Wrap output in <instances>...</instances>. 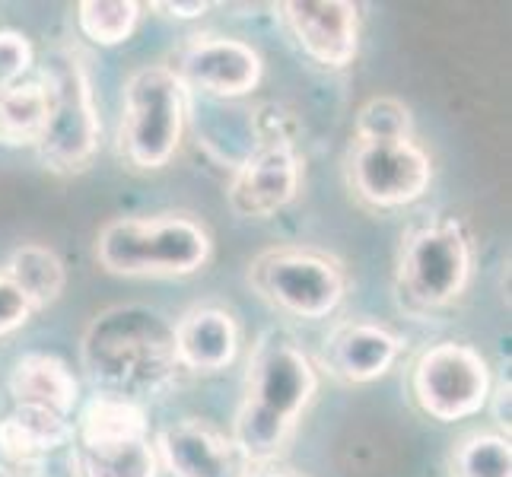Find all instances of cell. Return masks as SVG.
Listing matches in <instances>:
<instances>
[{"mask_svg":"<svg viewBox=\"0 0 512 477\" xmlns=\"http://www.w3.org/2000/svg\"><path fill=\"white\" fill-rule=\"evenodd\" d=\"M319 395V369L290 328H268L252 344L242 401L233 417L236 452L249 468L277 465Z\"/></svg>","mask_w":512,"mask_h":477,"instance_id":"obj_1","label":"cell"},{"mask_svg":"<svg viewBox=\"0 0 512 477\" xmlns=\"http://www.w3.org/2000/svg\"><path fill=\"white\" fill-rule=\"evenodd\" d=\"M80 369L96 395L147 408L179 392L172 322L150 306L118 303L90 318L80 334Z\"/></svg>","mask_w":512,"mask_h":477,"instance_id":"obj_2","label":"cell"},{"mask_svg":"<svg viewBox=\"0 0 512 477\" xmlns=\"http://www.w3.org/2000/svg\"><path fill=\"white\" fill-rule=\"evenodd\" d=\"M93 252L105 274L172 280L207 268L214 255V236L194 214L163 210V214L109 220L99 229Z\"/></svg>","mask_w":512,"mask_h":477,"instance_id":"obj_3","label":"cell"},{"mask_svg":"<svg viewBox=\"0 0 512 477\" xmlns=\"http://www.w3.org/2000/svg\"><path fill=\"white\" fill-rule=\"evenodd\" d=\"M48 90V121L35 144L39 163L55 175H80L93 166L102 144V121L90 70L80 51L55 48L39 70Z\"/></svg>","mask_w":512,"mask_h":477,"instance_id":"obj_4","label":"cell"},{"mask_svg":"<svg viewBox=\"0 0 512 477\" xmlns=\"http://www.w3.org/2000/svg\"><path fill=\"white\" fill-rule=\"evenodd\" d=\"M474 271L468 229L458 220H427L401 236L395 261L398 306L408 315L443 312L465 296Z\"/></svg>","mask_w":512,"mask_h":477,"instance_id":"obj_5","label":"cell"},{"mask_svg":"<svg viewBox=\"0 0 512 477\" xmlns=\"http://www.w3.org/2000/svg\"><path fill=\"white\" fill-rule=\"evenodd\" d=\"M70 468L74 477H160L147 408L93 395L74 417Z\"/></svg>","mask_w":512,"mask_h":477,"instance_id":"obj_6","label":"cell"},{"mask_svg":"<svg viewBox=\"0 0 512 477\" xmlns=\"http://www.w3.org/2000/svg\"><path fill=\"white\" fill-rule=\"evenodd\" d=\"M188 93L166 64L137 67L121 96L118 153L137 172H160L182 147Z\"/></svg>","mask_w":512,"mask_h":477,"instance_id":"obj_7","label":"cell"},{"mask_svg":"<svg viewBox=\"0 0 512 477\" xmlns=\"http://www.w3.org/2000/svg\"><path fill=\"white\" fill-rule=\"evenodd\" d=\"M245 280L261 303L303 322L334 315L350 287L344 261L309 245H274L258 252Z\"/></svg>","mask_w":512,"mask_h":477,"instance_id":"obj_8","label":"cell"},{"mask_svg":"<svg viewBox=\"0 0 512 477\" xmlns=\"http://www.w3.org/2000/svg\"><path fill=\"white\" fill-rule=\"evenodd\" d=\"M493 366L465 341L430 344L411 363V398L430 420L455 423L478 417L493 388Z\"/></svg>","mask_w":512,"mask_h":477,"instance_id":"obj_9","label":"cell"},{"mask_svg":"<svg viewBox=\"0 0 512 477\" xmlns=\"http://www.w3.org/2000/svg\"><path fill=\"white\" fill-rule=\"evenodd\" d=\"M433 185V159L417 140L363 144L347 150V188L366 210H404Z\"/></svg>","mask_w":512,"mask_h":477,"instance_id":"obj_10","label":"cell"},{"mask_svg":"<svg viewBox=\"0 0 512 477\" xmlns=\"http://www.w3.org/2000/svg\"><path fill=\"white\" fill-rule=\"evenodd\" d=\"M185 93H204L214 99H242L264 77V61L258 48L236 35L220 32H194L172 51L166 64Z\"/></svg>","mask_w":512,"mask_h":477,"instance_id":"obj_11","label":"cell"},{"mask_svg":"<svg viewBox=\"0 0 512 477\" xmlns=\"http://www.w3.org/2000/svg\"><path fill=\"white\" fill-rule=\"evenodd\" d=\"M303 185L296 144H258L242 156L226 188V204L239 220H271L290 207Z\"/></svg>","mask_w":512,"mask_h":477,"instance_id":"obj_12","label":"cell"},{"mask_svg":"<svg viewBox=\"0 0 512 477\" xmlns=\"http://www.w3.org/2000/svg\"><path fill=\"white\" fill-rule=\"evenodd\" d=\"M280 20L303 55L325 70H344L360 55V7L347 0H287Z\"/></svg>","mask_w":512,"mask_h":477,"instance_id":"obj_13","label":"cell"},{"mask_svg":"<svg viewBox=\"0 0 512 477\" xmlns=\"http://www.w3.org/2000/svg\"><path fill=\"white\" fill-rule=\"evenodd\" d=\"M404 338L373 318H341L319 350V366L344 385H369L395 369Z\"/></svg>","mask_w":512,"mask_h":477,"instance_id":"obj_14","label":"cell"},{"mask_svg":"<svg viewBox=\"0 0 512 477\" xmlns=\"http://www.w3.org/2000/svg\"><path fill=\"white\" fill-rule=\"evenodd\" d=\"M153 449L172 477H245L249 471L233 439L201 417L166 423L153 433Z\"/></svg>","mask_w":512,"mask_h":477,"instance_id":"obj_15","label":"cell"},{"mask_svg":"<svg viewBox=\"0 0 512 477\" xmlns=\"http://www.w3.org/2000/svg\"><path fill=\"white\" fill-rule=\"evenodd\" d=\"M172 341L182 373L214 376L236 363L242 347V328L233 309L220 303H198L175 318Z\"/></svg>","mask_w":512,"mask_h":477,"instance_id":"obj_16","label":"cell"},{"mask_svg":"<svg viewBox=\"0 0 512 477\" xmlns=\"http://www.w3.org/2000/svg\"><path fill=\"white\" fill-rule=\"evenodd\" d=\"M7 392L13 404L45 408L61 417H74L80 408V379L55 353L32 350L16 357L7 376Z\"/></svg>","mask_w":512,"mask_h":477,"instance_id":"obj_17","label":"cell"},{"mask_svg":"<svg viewBox=\"0 0 512 477\" xmlns=\"http://www.w3.org/2000/svg\"><path fill=\"white\" fill-rule=\"evenodd\" d=\"M70 439H74V417L29 408V404H13L0 417V462L42 468L51 452L70 446Z\"/></svg>","mask_w":512,"mask_h":477,"instance_id":"obj_18","label":"cell"},{"mask_svg":"<svg viewBox=\"0 0 512 477\" xmlns=\"http://www.w3.org/2000/svg\"><path fill=\"white\" fill-rule=\"evenodd\" d=\"M4 271L10 284L26 296L32 312L55 306L67 290V268L61 255L45 242H23L7 255Z\"/></svg>","mask_w":512,"mask_h":477,"instance_id":"obj_19","label":"cell"},{"mask_svg":"<svg viewBox=\"0 0 512 477\" xmlns=\"http://www.w3.org/2000/svg\"><path fill=\"white\" fill-rule=\"evenodd\" d=\"M48 121V90L39 77L0 90V144L35 147Z\"/></svg>","mask_w":512,"mask_h":477,"instance_id":"obj_20","label":"cell"},{"mask_svg":"<svg viewBox=\"0 0 512 477\" xmlns=\"http://www.w3.org/2000/svg\"><path fill=\"white\" fill-rule=\"evenodd\" d=\"M74 16L86 42L115 48L134 35L140 23V4L134 0H80Z\"/></svg>","mask_w":512,"mask_h":477,"instance_id":"obj_21","label":"cell"},{"mask_svg":"<svg viewBox=\"0 0 512 477\" xmlns=\"http://www.w3.org/2000/svg\"><path fill=\"white\" fill-rule=\"evenodd\" d=\"M449 477H512V446L500 433H468L449 452Z\"/></svg>","mask_w":512,"mask_h":477,"instance_id":"obj_22","label":"cell"},{"mask_svg":"<svg viewBox=\"0 0 512 477\" xmlns=\"http://www.w3.org/2000/svg\"><path fill=\"white\" fill-rule=\"evenodd\" d=\"M414 137V115L395 96H373L366 99L357 118H353V140L363 144H395V140Z\"/></svg>","mask_w":512,"mask_h":477,"instance_id":"obj_23","label":"cell"},{"mask_svg":"<svg viewBox=\"0 0 512 477\" xmlns=\"http://www.w3.org/2000/svg\"><path fill=\"white\" fill-rule=\"evenodd\" d=\"M35 67V48L23 32L0 29V90L23 83Z\"/></svg>","mask_w":512,"mask_h":477,"instance_id":"obj_24","label":"cell"},{"mask_svg":"<svg viewBox=\"0 0 512 477\" xmlns=\"http://www.w3.org/2000/svg\"><path fill=\"white\" fill-rule=\"evenodd\" d=\"M32 306L26 303V296L10 284V277L0 271V338H10L23 325H29Z\"/></svg>","mask_w":512,"mask_h":477,"instance_id":"obj_25","label":"cell"},{"mask_svg":"<svg viewBox=\"0 0 512 477\" xmlns=\"http://www.w3.org/2000/svg\"><path fill=\"white\" fill-rule=\"evenodd\" d=\"M509 395H512V385H509V376H500L493 379V388H490V398H487V408L493 423H497V433L509 439Z\"/></svg>","mask_w":512,"mask_h":477,"instance_id":"obj_26","label":"cell"},{"mask_svg":"<svg viewBox=\"0 0 512 477\" xmlns=\"http://www.w3.org/2000/svg\"><path fill=\"white\" fill-rule=\"evenodd\" d=\"M153 10H163L172 20H198V16L214 10V4H207V0H191V4H182V0H156Z\"/></svg>","mask_w":512,"mask_h":477,"instance_id":"obj_27","label":"cell"},{"mask_svg":"<svg viewBox=\"0 0 512 477\" xmlns=\"http://www.w3.org/2000/svg\"><path fill=\"white\" fill-rule=\"evenodd\" d=\"M245 477H306L299 471H290L284 465H258V468H249L245 471Z\"/></svg>","mask_w":512,"mask_h":477,"instance_id":"obj_28","label":"cell"},{"mask_svg":"<svg viewBox=\"0 0 512 477\" xmlns=\"http://www.w3.org/2000/svg\"><path fill=\"white\" fill-rule=\"evenodd\" d=\"M0 477H45V474H42V468H20V465L0 462Z\"/></svg>","mask_w":512,"mask_h":477,"instance_id":"obj_29","label":"cell"}]
</instances>
